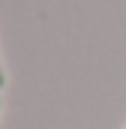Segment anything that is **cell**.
<instances>
[{"mask_svg": "<svg viewBox=\"0 0 126 129\" xmlns=\"http://www.w3.org/2000/svg\"><path fill=\"white\" fill-rule=\"evenodd\" d=\"M6 87V69H3V60H0V90Z\"/></svg>", "mask_w": 126, "mask_h": 129, "instance_id": "cell-1", "label": "cell"}, {"mask_svg": "<svg viewBox=\"0 0 126 129\" xmlns=\"http://www.w3.org/2000/svg\"><path fill=\"white\" fill-rule=\"evenodd\" d=\"M0 108H3V99H0Z\"/></svg>", "mask_w": 126, "mask_h": 129, "instance_id": "cell-2", "label": "cell"}]
</instances>
